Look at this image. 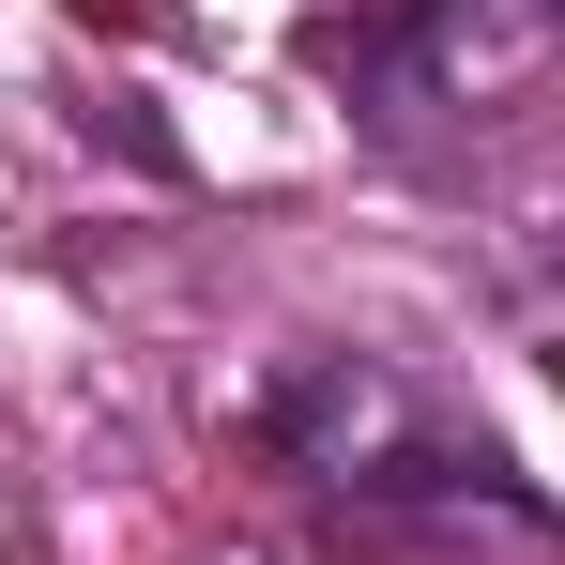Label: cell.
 Here are the masks:
<instances>
[{
  "instance_id": "1",
  "label": "cell",
  "mask_w": 565,
  "mask_h": 565,
  "mask_svg": "<svg viewBox=\"0 0 565 565\" xmlns=\"http://www.w3.org/2000/svg\"><path fill=\"white\" fill-rule=\"evenodd\" d=\"M397 31H413V77L444 107H489L565 46V0H397Z\"/></svg>"
}]
</instances>
